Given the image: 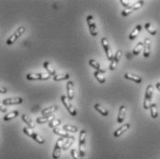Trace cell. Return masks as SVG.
<instances>
[{
  "label": "cell",
  "instance_id": "22",
  "mask_svg": "<svg viewBox=\"0 0 160 159\" xmlns=\"http://www.w3.org/2000/svg\"><path fill=\"white\" fill-rule=\"evenodd\" d=\"M21 118H22L23 122L28 125V127L31 128V129H34V128H35V124H34V122H32V119H31L27 114H22Z\"/></svg>",
  "mask_w": 160,
  "mask_h": 159
},
{
  "label": "cell",
  "instance_id": "19",
  "mask_svg": "<svg viewBox=\"0 0 160 159\" xmlns=\"http://www.w3.org/2000/svg\"><path fill=\"white\" fill-rule=\"evenodd\" d=\"M124 77H125L126 79L133 81V82L136 83V84H140V83L142 82V77H140L139 76H136V75H134V74H132V73H126V74L124 75Z\"/></svg>",
  "mask_w": 160,
  "mask_h": 159
},
{
  "label": "cell",
  "instance_id": "3",
  "mask_svg": "<svg viewBox=\"0 0 160 159\" xmlns=\"http://www.w3.org/2000/svg\"><path fill=\"white\" fill-rule=\"evenodd\" d=\"M86 136H87V132L85 130H82L79 134V144H78V152L82 158L86 155Z\"/></svg>",
  "mask_w": 160,
  "mask_h": 159
},
{
  "label": "cell",
  "instance_id": "5",
  "mask_svg": "<svg viewBox=\"0 0 160 159\" xmlns=\"http://www.w3.org/2000/svg\"><path fill=\"white\" fill-rule=\"evenodd\" d=\"M61 100H62L64 106L65 107V109L67 110V112H69V114H71L72 116H77L78 112H77L76 108L72 105V103H71L70 99L67 97V96H61Z\"/></svg>",
  "mask_w": 160,
  "mask_h": 159
},
{
  "label": "cell",
  "instance_id": "40",
  "mask_svg": "<svg viewBox=\"0 0 160 159\" xmlns=\"http://www.w3.org/2000/svg\"><path fill=\"white\" fill-rule=\"evenodd\" d=\"M156 87H157V88H158V90L160 91V83H159V82L156 84Z\"/></svg>",
  "mask_w": 160,
  "mask_h": 159
},
{
  "label": "cell",
  "instance_id": "2",
  "mask_svg": "<svg viewBox=\"0 0 160 159\" xmlns=\"http://www.w3.org/2000/svg\"><path fill=\"white\" fill-rule=\"evenodd\" d=\"M23 132L26 134V135H28L29 137H31L32 138L34 141H36L38 143H40V144H43V143H45V140L40 135V134H38L37 132H35L32 129L29 127H24L23 128Z\"/></svg>",
  "mask_w": 160,
  "mask_h": 159
},
{
  "label": "cell",
  "instance_id": "21",
  "mask_svg": "<svg viewBox=\"0 0 160 159\" xmlns=\"http://www.w3.org/2000/svg\"><path fill=\"white\" fill-rule=\"evenodd\" d=\"M58 110V106L57 105H53V106H50L47 107L45 109H43L42 111V116H45V115H50V114H52L53 112H55Z\"/></svg>",
  "mask_w": 160,
  "mask_h": 159
},
{
  "label": "cell",
  "instance_id": "6",
  "mask_svg": "<svg viewBox=\"0 0 160 159\" xmlns=\"http://www.w3.org/2000/svg\"><path fill=\"white\" fill-rule=\"evenodd\" d=\"M26 31V29H25V27L24 26H20L18 30H17L16 32H14L8 39V41H7V44H8V45H11V44H13L15 42H16L17 40Z\"/></svg>",
  "mask_w": 160,
  "mask_h": 159
},
{
  "label": "cell",
  "instance_id": "20",
  "mask_svg": "<svg viewBox=\"0 0 160 159\" xmlns=\"http://www.w3.org/2000/svg\"><path fill=\"white\" fill-rule=\"evenodd\" d=\"M125 112H126V107L125 106H121L119 109V114H118V119L117 122L119 123H122L125 118Z\"/></svg>",
  "mask_w": 160,
  "mask_h": 159
},
{
  "label": "cell",
  "instance_id": "4",
  "mask_svg": "<svg viewBox=\"0 0 160 159\" xmlns=\"http://www.w3.org/2000/svg\"><path fill=\"white\" fill-rule=\"evenodd\" d=\"M65 139L61 137L57 140V142L54 145V148H53V151H52V158L53 159H58L60 157V155H61V151L63 149V146H64V143H65Z\"/></svg>",
  "mask_w": 160,
  "mask_h": 159
},
{
  "label": "cell",
  "instance_id": "36",
  "mask_svg": "<svg viewBox=\"0 0 160 159\" xmlns=\"http://www.w3.org/2000/svg\"><path fill=\"white\" fill-rule=\"evenodd\" d=\"M71 156H72V157L74 159H82V157L80 156L79 152L77 151L76 149H72L71 150Z\"/></svg>",
  "mask_w": 160,
  "mask_h": 159
},
{
  "label": "cell",
  "instance_id": "32",
  "mask_svg": "<svg viewBox=\"0 0 160 159\" xmlns=\"http://www.w3.org/2000/svg\"><path fill=\"white\" fill-rule=\"evenodd\" d=\"M61 123H62V121H61L60 119H53L52 122H49L48 126L50 128L54 129V128H56L57 126H59Z\"/></svg>",
  "mask_w": 160,
  "mask_h": 159
},
{
  "label": "cell",
  "instance_id": "7",
  "mask_svg": "<svg viewBox=\"0 0 160 159\" xmlns=\"http://www.w3.org/2000/svg\"><path fill=\"white\" fill-rule=\"evenodd\" d=\"M52 76L49 73H30L26 76L28 80H48Z\"/></svg>",
  "mask_w": 160,
  "mask_h": 159
},
{
  "label": "cell",
  "instance_id": "23",
  "mask_svg": "<svg viewBox=\"0 0 160 159\" xmlns=\"http://www.w3.org/2000/svg\"><path fill=\"white\" fill-rule=\"evenodd\" d=\"M150 114L153 119H157L158 117V105L156 103H153L150 107Z\"/></svg>",
  "mask_w": 160,
  "mask_h": 159
},
{
  "label": "cell",
  "instance_id": "29",
  "mask_svg": "<svg viewBox=\"0 0 160 159\" xmlns=\"http://www.w3.org/2000/svg\"><path fill=\"white\" fill-rule=\"evenodd\" d=\"M144 28L147 32H149L152 36H155L157 34V30L156 28H154V26L151 23H145L144 24Z\"/></svg>",
  "mask_w": 160,
  "mask_h": 159
},
{
  "label": "cell",
  "instance_id": "27",
  "mask_svg": "<svg viewBox=\"0 0 160 159\" xmlns=\"http://www.w3.org/2000/svg\"><path fill=\"white\" fill-rule=\"evenodd\" d=\"M143 48H144V42H138V43L135 45L133 51H132V54H133V55H139L140 52H142Z\"/></svg>",
  "mask_w": 160,
  "mask_h": 159
},
{
  "label": "cell",
  "instance_id": "14",
  "mask_svg": "<svg viewBox=\"0 0 160 159\" xmlns=\"http://www.w3.org/2000/svg\"><path fill=\"white\" fill-rule=\"evenodd\" d=\"M66 92H67V97L72 100L75 97V92H74V84L72 81H68L66 84Z\"/></svg>",
  "mask_w": 160,
  "mask_h": 159
},
{
  "label": "cell",
  "instance_id": "9",
  "mask_svg": "<svg viewBox=\"0 0 160 159\" xmlns=\"http://www.w3.org/2000/svg\"><path fill=\"white\" fill-rule=\"evenodd\" d=\"M23 102V98L22 97H8L6 99H3L2 101V105L4 106H8V105H18L21 104Z\"/></svg>",
  "mask_w": 160,
  "mask_h": 159
},
{
  "label": "cell",
  "instance_id": "31",
  "mask_svg": "<svg viewBox=\"0 0 160 159\" xmlns=\"http://www.w3.org/2000/svg\"><path fill=\"white\" fill-rule=\"evenodd\" d=\"M88 64H89V65H90L91 67L95 68L97 71H101V70H102L101 67H100V64H99L98 62H97L96 60H94V59H90V60L88 61Z\"/></svg>",
  "mask_w": 160,
  "mask_h": 159
},
{
  "label": "cell",
  "instance_id": "13",
  "mask_svg": "<svg viewBox=\"0 0 160 159\" xmlns=\"http://www.w3.org/2000/svg\"><path fill=\"white\" fill-rule=\"evenodd\" d=\"M52 132H53L55 134H57V135H59V136L63 137V138H64V139H71V138H73V137H74V136L70 135V134H69V132H65L64 129L54 128V129H52Z\"/></svg>",
  "mask_w": 160,
  "mask_h": 159
},
{
  "label": "cell",
  "instance_id": "39",
  "mask_svg": "<svg viewBox=\"0 0 160 159\" xmlns=\"http://www.w3.org/2000/svg\"><path fill=\"white\" fill-rule=\"evenodd\" d=\"M7 112V108H5L3 105H1V112Z\"/></svg>",
  "mask_w": 160,
  "mask_h": 159
},
{
  "label": "cell",
  "instance_id": "26",
  "mask_svg": "<svg viewBox=\"0 0 160 159\" xmlns=\"http://www.w3.org/2000/svg\"><path fill=\"white\" fill-rule=\"evenodd\" d=\"M94 108H95V110H96L97 112H98L102 116H104V117H107L108 115H109V112L103 107V106H101L100 104H95V106H94Z\"/></svg>",
  "mask_w": 160,
  "mask_h": 159
},
{
  "label": "cell",
  "instance_id": "11",
  "mask_svg": "<svg viewBox=\"0 0 160 159\" xmlns=\"http://www.w3.org/2000/svg\"><path fill=\"white\" fill-rule=\"evenodd\" d=\"M122 52L121 50H118L116 52V53L114 55V58H113V60H112V63H111V65H110V70H112V71L115 70V68L117 67V65H118L120 60H121V58H122Z\"/></svg>",
  "mask_w": 160,
  "mask_h": 159
},
{
  "label": "cell",
  "instance_id": "33",
  "mask_svg": "<svg viewBox=\"0 0 160 159\" xmlns=\"http://www.w3.org/2000/svg\"><path fill=\"white\" fill-rule=\"evenodd\" d=\"M74 141H75V138L74 137L71 138V139H66L65 143H64V146H63V150H68L69 147H71V145L73 144Z\"/></svg>",
  "mask_w": 160,
  "mask_h": 159
},
{
  "label": "cell",
  "instance_id": "16",
  "mask_svg": "<svg viewBox=\"0 0 160 159\" xmlns=\"http://www.w3.org/2000/svg\"><path fill=\"white\" fill-rule=\"evenodd\" d=\"M130 128V124L129 123H125L123 125H122L120 128H118L114 132H113V136L114 137H120L122 134H123L126 131H128V129Z\"/></svg>",
  "mask_w": 160,
  "mask_h": 159
},
{
  "label": "cell",
  "instance_id": "38",
  "mask_svg": "<svg viewBox=\"0 0 160 159\" xmlns=\"http://www.w3.org/2000/svg\"><path fill=\"white\" fill-rule=\"evenodd\" d=\"M0 93H1V94H5V93H7V88H6L5 87L1 86V87H0Z\"/></svg>",
  "mask_w": 160,
  "mask_h": 159
},
{
  "label": "cell",
  "instance_id": "34",
  "mask_svg": "<svg viewBox=\"0 0 160 159\" xmlns=\"http://www.w3.org/2000/svg\"><path fill=\"white\" fill-rule=\"evenodd\" d=\"M144 4V1H142V0H140V1H135V3L133 4V6L132 7V10L133 11H135V10H138V9H140L142 7H143V5Z\"/></svg>",
  "mask_w": 160,
  "mask_h": 159
},
{
  "label": "cell",
  "instance_id": "17",
  "mask_svg": "<svg viewBox=\"0 0 160 159\" xmlns=\"http://www.w3.org/2000/svg\"><path fill=\"white\" fill-rule=\"evenodd\" d=\"M141 31H142V25L138 24L137 26H135V28L132 30V32L130 33V35H129V40H130V41H133V40H135V39L137 38L138 34L140 33Z\"/></svg>",
  "mask_w": 160,
  "mask_h": 159
},
{
  "label": "cell",
  "instance_id": "1",
  "mask_svg": "<svg viewBox=\"0 0 160 159\" xmlns=\"http://www.w3.org/2000/svg\"><path fill=\"white\" fill-rule=\"evenodd\" d=\"M153 92H154V87L152 85H148L145 90V96L144 100V109L149 110L152 103V97H153Z\"/></svg>",
  "mask_w": 160,
  "mask_h": 159
},
{
  "label": "cell",
  "instance_id": "24",
  "mask_svg": "<svg viewBox=\"0 0 160 159\" xmlns=\"http://www.w3.org/2000/svg\"><path fill=\"white\" fill-rule=\"evenodd\" d=\"M18 116V111H13V112H10L9 113L6 114V116L3 118V120H4V122H9L10 120L15 119Z\"/></svg>",
  "mask_w": 160,
  "mask_h": 159
},
{
  "label": "cell",
  "instance_id": "37",
  "mask_svg": "<svg viewBox=\"0 0 160 159\" xmlns=\"http://www.w3.org/2000/svg\"><path fill=\"white\" fill-rule=\"evenodd\" d=\"M132 12H133V10H132V7H131V8H126V9H124V10L122 11V16L127 17L129 16L130 14H132Z\"/></svg>",
  "mask_w": 160,
  "mask_h": 159
},
{
  "label": "cell",
  "instance_id": "30",
  "mask_svg": "<svg viewBox=\"0 0 160 159\" xmlns=\"http://www.w3.org/2000/svg\"><path fill=\"white\" fill-rule=\"evenodd\" d=\"M63 129H64L65 132H77L78 131V128L77 127V126L70 125V124L64 125V126H63Z\"/></svg>",
  "mask_w": 160,
  "mask_h": 159
},
{
  "label": "cell",
  "instance_id": "18",
  "mask_svg": "<svg viewBox=\"0 0 160 159\" xmlns=\"http://www.w3.org/2000/svg\"><path fill=\"white\" fill-rule=\"evenodd\" d=\"M104 74H106V70L105 69H102L101 71H96L95 73H94V77H96V79L98 81V83H100V84H103V83H105V76H104Z\"/></svg>",
  "mask_w": 160,
  "mask_h": 159
},
{
  "label": "cell",
  "instance_id": "15",
  "mask_svg": "<svg viewBox=\"0 0 160 159\" xmlns=\"http://www.w3.org/2000/svg\"><path fill=\"white\" fill-rule=\"evenodd\" d=\"M53 119H55L54 118V115L53 114H50V115H45V116H41V117H39V118H37V120H36V122H37V123H39V124H43V123H46L47 122H52Z\"/></svg>",
  "mask_w": 160,
  "mask_h": 159
},
{
  "label": "cell",
  "instance_id": "25",
  "mask_svg": "<svg viewBox=\"0 0 160 159\" xmlns=\"http://www.w3.org/2000/svg\"><path fill=\"white\" fill-rule=\"evenodd\" d=\"M43 67L47 70V73H49L51 76H52V77L56 76V71L54 70V68L52 66V64H50L49 62H44L43 63Z\"/></svg>",
  "mask_w": 160,
  "mask_h": 159
},
{
  "label": "cell",
  "instance_id": "35",
  "mask_svg": "<svg viewBox=\"0 0 160 159\" xmlns=\"http://www.w3.org/2000/svg\"><path fill=\"white\" fill-rule=\"evenodd\" d=\"M120 3H121L124 7H126V8H131V7L133 6V4H132V3H134V2H131V1H127V0H120Z\"/></svg>",
  "mask_w": 160,
  "mask_h": 159
},
{
  "label": "cell",
  "instance_id": "8",
  "mask_svg": "<svg viewBox=\"0 0 160 159\" xmlns=\"http://www.w3.org/2000/svg\"><path fill=\"white\" fill-rule=\"evenodd\" d=\"M101 43H102V46H103V49H104V52L107 55V58L110 60V61H112L114 56L112 55V50L110 48V44H109V42H108V39L107 38H102L101 40Z\"/></svg>",
  "mask_w": 160,
  "mask_h": 159
},
{
  "label": "cell",
  "instance_id": "12",
  "mask_svg": "<svg viewBox=\"0 0 160 159\" xmlns=\"http://www.w3.org/2000/svg\"><path fill=\"white\" fill-rule=\"evenodd\" d=\"M151 53V40L149 38H145L144 41V56L148 58Z\"/></svg>",
  "mask_w": 160,
  "mask_h": 159
},
{
  "label": "cell",
  "instance_id": "10",
  "mask_svg": "<svg viewBox=\"0 0 160 159\" xmlns=\"http://www.w3.org/2000/svg\"><path fill=\"white\" fill-rule=\"evenodd\" d=\"M87 21H88V28H89V32L90 34L92 36H97L98 35V31H97L96 24H95V21H94V18L93 16L89 15L87 17Z\"/></svg>",
  "mask_w": 160,
  "mask_h": 159
},
{
  "label": "cell",
  "instance_id": "28",
  "mask_svg": "<svg viewBox=\"0 0 160 159\" xmlns=\"http://www.w3.org/2000/svg\"><path fill=\"white\" fill-rule=\"evenodd\" d=\"M69 77H70V75H69V74H67V73H64V74L56 75V76H54L52 78H53V81H61V80L69 79Z\"/></svg>",
  "mask_w": 160,
  "mask_h": 159
}]
</instances>
